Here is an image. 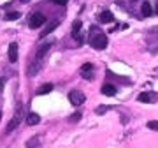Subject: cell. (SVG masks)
<instances>
[{
	"label": "cell",
	"mask_w": 158,
	"mask_h": 148,
	"mask_svg": "<svg viewBox=\"0 0 158 148\" xmlns=\"http://www.w3.org/2000/svg\"><path fill=\"white\" fill-rule=\"evenodd\" d=\"M156 12H158V4H156Z\"/></svg>",
	"instance_id": "26"
},
{
	"label": "cell",
	"mask_w": 158,
	"mask_h": 148,
	"mask_svg": "<svg viewBox=\"0 0 158 148\" xmlns=\"http://www.w3.org/2000/svg\"><path fill=\"white\" fill-rule=\"evenodd\" d=\"M79 120H81V113H74L72 116H69V122H72V124H76Z\"/></svg>",
	"instance_id": "19"
},
{
	"label": "cell",
	"mask_w": 158,
	"mask_h": 148,
	"mask_svg": "<svg viewBox=\"0 0 158 148\" xmlns=\"http://www.w3.org/2000/svg\"><path fill=\"white\" fill-rule=\"evenodd\" d=\"M102 94L107 97H113V95H116V88L113 85H104L102 86Z\"/></svg>",
	"instance_id": "12"
},
{
	"label": "cell",
	"mask_w": 158,
	"mask_h": 148,
	"mask_svg": "<svg viewBox=\"0 0 158 148\" xmlns=\"http://www.w3.org/2000/svg\"><path fill=\"white\" fill-rule=\"evenodd\" d=\"M90 44H91V48H95V50H106V48H107V35L102 34L98 28H91Z\"/></svg>",
	"instance_id": "1"
},
{
	"label": "cell",
	"mask_w": 158,
	"mask_h": 148,
	"mask_svg": "<svg viewBox=\"0 0 158 148\" xmlns=\"http://www.w3.org/2000/svg\"><path fill=\"white\" fill-rule=\"evenodd\" d=\"M53 88H55V85H53V83H44L42 86H39V88H37V94H39V95H46V94L53 92Z\"/></svg>",
	"instance_id": "9"
},
{
	"label": "cell",
	"mask_w": 158,
	"mask_h": 148,
	"mask_svg": "<svg viewBox=\"0 0 158 148\" xmlns=\"http://www.w3.org/2000/svg\"><path fill=\"white\" fill-rule=\"evenodd\" d=\"M148 129H151V131H158V120H149V122H148Z\"/></svg>",
	"instance_id": "17"
},
{
	"label": "cell",
	"mask_w": 158,
	"mask_h": 148,
	"mask_svg": "<svg viewBox=\"0 0 158 148\" xmlns=\"http://www.w3.org/2000/svg\"><path fill=\"white\" fill-rule=\"evenodd\" d=\"M7 58H9V62H11V63H14L18 60V44H16V42H11V44H9Z\"/></svg>",
	"instance_id": "6"
},
{
	"label": "cell",
	"mask_w": 158,
	"mask_h": 148,
	"mask_svg": "<svg viewBox=\"0 0 158 148\" xmlns=\"http://www.w3.org/2000/svg\"><path fill=\"white\" fill-rule=\"evenodd\" d=\"M98 21H100V23H111V21H114L113 12H111V11H102L100 14H98Z\"/></svg>",
	"instance_id": "7"
},
{
	"label": "cell",
	"mask_w": 158,
	"mask_h": 148,
	"mask_svg": "<svg viewBox=\"0 0 158 148\" xmlns=\"http://www.w3.org/2000/svg\"><path fill=\"white\" fill-rule=\"evenodd\" d=\"M141 12H142V16H146V18L153 14V9H151V6H149V2H144V4H142Z\"/></svg>",
	"instance_id": "14"
},
{
	"label": "cell",
	"mask_w": 158,
	"mask_h": 148,
	"mask_svg": "<svg viewBox=\"0 0 158 148\" xmlns=\"http://www.w3.org/2000/svg\"><path fill=\"white\" fill-rule=\"evenodd\" d=\"M139 101L141 102H156L158 92H142V94H139Z\"/></svg>",
	"instance_id": "5"
},
{
	"label": "cell",
	"mask_w": 158,
	"mask_h": 148,
	"mask_svg": "<svg viewBox=\"0 0 158 148\" xmlns=\"http://www.w3.org/2000/svg\"><path fill=\"white\" fill-rule=\"evenodd\" d=\"M19 122H21V106L18 108V111H16V115L12 116V120H11V124L7 125V129H6V134H11L14 129H16L18 125H19Z\"/></svg>",
	"instance_id": "4"
},
{
	"label": "cell",
	"mask_w": 158,
	"mask_h": 148,
	"mask_svg": "<svg viewBox=\"0 0 158 148\" xmlns=\"http://www.w3.org/2000/svg\"><path fill=\"white\" fill-rule=\"evenodd\" d=\"M55 4H58V6H67V2L69 0H53Z\"/></svg>",
	"instance_id": "23"
},
{
	"label": "cell",
	"mask_w": 158,
	"mask_h": 148,
	"mask_svg": "<svg viewBox=\"0 0 158 148\" xmlns=\"http://www.w3.org/2000/svg\"><path fill=\"white\" fill-rule=\"evenodd\" d=\"M21 2H23V4H27V2H30V0H21Z\"/></svg>",
	"instance_id": "25"
},
{
	"label": "cell",
	"mask_w": 158,
	"mask_h": 148,
	"mask_svg": "<svg viewBox=\"0 0 158 148\" xmlns=\"http://www.w3.org/2000/svg\"><path fill=\"white\" fill-rule=\"evenodd\" d=\"M83 76H85V80H88V81L93 80V74L91 72H83Z\"/></svg>",
	"instance_id": "24"
},
{
	"label": "cell",
	"mask_w": 158,
	"mask_h": 148,
	"mask_svg": "<svg viewBox=\"0 0 158 148\" xmlns=\"http://www.w3.org/2000/svg\"><path fill=\"white\" fill-rule=\"evenodd\" d=\"M39 122H40V116L37 113H30L28 116H27V124H28V125H37Z\"/></svg>",
	"instance_id": "13"
},
{
	"label": "cell",
	"mask_w": 158,
	"mask_h": 148,
	"mask_svg": "<svg viewBox=\"0 0 158 148\" xmlns=\"http://www.w3.org/2000/svg\"><path fill=\"white\" fill-rule=\"evenodd\" d=\"M0 118H2V113H0Z\"/></svg>",
	"instance_id": "27"
},
{
	"label": "cell",
	"mask_w": 158,
	"mask_h": 148,
	"mask_svg": "<svg viewBox=\"0 0 158 148\" xmlns=\"http://www.w3.org/2000/svg\"><path fill=\"white\" fill-rule=\"evenodd\" d=\"M109 111V106H100V108H97V115H104Z\"/></svg>",
	"instance_id": "20"
},
{
	"label": "cell",
	"mask_w": 158,
	"mask_h": 148,
	"mask_svg": "<svg viewBox=\"0 0 158 148\" xmlns=\"http://www.w3.org/2000/svg\"><path fill=\"white\" fill-rule=\"evenodd\" d=\"M21 16V14H19V12H9V14H7V21H12V20H18V18Z\"/></svg>",
	"instance_id": "18"
},
{
	"label": "cell",
	"mask_w": 158,
	"mask_h": 148,
	"mask_svg": "<svg viewBox=\"0 0 158 148\" xmlns=\"http://www.w3.org/2000/svg\"><path fill=\"white\" fill-rule=\"evenodd\" d=\"M39 58H37V62H34V63H30V67H28V71H27V74H28L30 78H32V76H35V74L39 72V69H40V65H39Z\"/></svg>",
	"instance_id": "10"
},
{
	"label": "cell",
	"mask_w": 158,
	"mask_h": 148,
	"mask_svg": "<svg viewBox=\"0 0 158 148\" xmlns=\"http://www.w3.org/2000/svg\"><path fill=\"white\" fill-rule=\"evenodd\" d=\"M39 143H40L39 137H32V139H30V141L27 143V146H34V145H39Z\"/></svg>",
	"instance_id": "21"
},
{
	"label": "cell",
	"mask_w": 158,
	"mask_h": 148,
	"mask_svg": "<svg viewBox=\"0 0 158 148\" xmlns=\"http://www.w3.org/2000/svg\"><path fill=\"white\" fill-rule=\"evenodd\" d=\"M93 71V63H83V67H81V72H91Z\"/></svg>",
	"instance_id": "16"
},
{
	"label": "cell",
	"mask_w": 158,
	"mask_h": 148,
	"mask_svg": "<svg viewBox=\"0 0 158 148\" xmlns=\"http://www.w3.org/2000/svg\"><path fill=\"white\" fill-rule=\"evenodd\" d=\"M46 16L44 14H40V12H35V14H32V18H30V23L28 27L30 28H40L42 25H46Z\"/></svg>",
	"instance_id": "2"
},
{
	"label": "cell",
	"mask_w": 158,
	"mask_h": 148,
	"mask_svg": "<svg viewBox=\"0 0 158 148\" xmlns=\"http://www.w3.org/2000/svg\"><path fill=\"white\" fill-rule=\"evenodd\" d=\"M4 86H6V78H4V76H0V94L4 92Z\"/></svg>",
	"instance_id": "22"
},
{
	"label": "cell",
	"mask_w": 158,
	"mask_h": 148,
	"mask_svg": "<svg viewBox=\"0 0 158 148\" xmlns=\"http://www.w3.org/2000/svg\"><path fill=\"white\" fill-rule=\"evenodd\" d=\"M51 48V42H46V44H42L39 48V51H37V55H35V58H39V60H42V57H44L46 53H48V50Z\"/></svg>",
	"instance_id": "11"
},
{
	"label": "cell",
	"mask_w": 158,
	"mask_h": 148,
	"mask_svg": "<svg viewBox=\"0 0 158 148\" xmlns=\"http://www.w3.org/2000/svg\"><path fill=\"white\" fill-rule=\"evenodd\" d=\"M69 101H70L74 106H81V104H85L86 97H85V94H83V92L72 90V92H69Z\"/></svg>",
	"instance_id": "3"
},
{
	"label": "cell",
	"mask_w": 158,
	"mask_h": 148,
	"mask_svg": "<svg viewBox=\"0 0 158 148\" xmlns=\"http://www.w3.org/2000/svg\"><path fill=\"white\" fill-rule=\"evenodd\" d=\"M58 25H60V21H58V20H53V23H48V25H46V28L42 30V34H40V37H46L48 34H51V32L58 27Z\"/></svg>",
	"instance_id": "8"
},
{
	"label": "cell",
	"mask_w": 158,
	"mask_h": 148,
	"mask_svg": "<svg viewBox=\"0 0 158 148\" xmlns=\"http://www.w3.org/2000/svg\"><path fill=\"white\" fill-rule=\"evenodd\" d=\"M81 27H83V21H79V20H76V21L72 23V34H77L79 30H81Z\"/></svg>",
	"instance_id": "15"
}]
</instances>
